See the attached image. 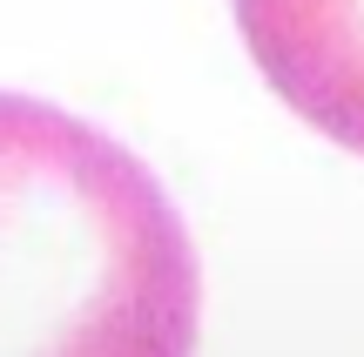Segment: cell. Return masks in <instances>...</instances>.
Masks as SVG:
<instances>
[{
	"label": "cell",
	"instance_id": "2",
	"mask_svg": "<svg viewBox=\"0 0 364 357\" xmlns=\"http://www.w3.org/2000/svg\"><path fill=\"white\" fill-rule=\"evenodd\" d=\"M257 75L338 148L364 155V0H230Z\"/></svg>",
	"mask_w": 364,
	"mask_h": 357
},
{
	"label": "cell",
	"instance_id": "1",
	"mask_svg": "<svg viewBox=\"0 0 364 357\" xmlns=\"http://www.w3.org/2000/svg\"><path fill=\"white\" fill-rule=\"evenodd\" d=\"M203 283L162 182L34 94H0V357H189Z\"/></svg>",
	"mask_w": 364,
	"mask_h": 357
}]
</instances>
